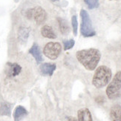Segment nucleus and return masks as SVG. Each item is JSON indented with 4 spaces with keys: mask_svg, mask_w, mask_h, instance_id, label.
Returning a JSON list of instances; mask_svg holds the SVG:
<instances>
[{
    "mask_svg": "<svg viewBox=\"0 0 121 121\" xmlns=\"http://www.w3.org/2000/svg\"><path fill=\"white\" fill-rule=\"evenodd\" d=\"M58 22L60 25V31L62 34H68L70 32V28L69 25H68L67 21L65 19H63L61 18H58Z\"/></svg>",
    "mask_w": 121,
    "mask_h": 121,
    "instance_id": "obj_15",
    "label": "nucleus"
},
{
    "mask_svg": "<svg viewBox=\"0 0 121 121\" xmlns=\"http://www.w3.org/2000/svg\"><path fill=\"white\" fill-rule=\"evenodd\" d=\"M89 9L97 8L99 6V0H84Z\"/></svg>",
    "mask_w": 121,
    "mask_h": 121,
    "instance_id": "obj_17",
    "label": "nucleus"
},
{
    "mask_svg": "<svg viewBox=\"0 0 121 121\" xmlns=\"http://www.w3.org/2000/svg\"><path fill=\"white\" fill-rule=\"evenodd\" d=\"M71 23H72V28H73V34L77 36V27H78V22H77V18L76 16H73L71 18Z\"/></svg>",
    "mask_w": 121,
    "mask_h": 121,
    "instance_id": "obj_19",
    "label": "nucleus"
},
{
    "mask_svg": "<svg viewBox=\"0 0 121 121\" xmlns=\"http://www.w3.org/2000/svg\"><path fill=\"white\" fill-rule=\"evenodd\" d=\"M62 46L59 43L51 42L46 44L43 49V53L50 60H56L61 53Z\"/></svg>",
    "mask_w": 121,
    "mask_h": 121,
    "instance_id": "obj_5",
    "label": "nucleus"
},
{
    "mask_svg": "<svg viewBox=\"0 0 121 121\" xmlns=\"http://www.w3.org/2000/svg\"><path fill=\"white\" fill-rule=\"evenodd\" d=\"M27 114H28L27 110H26L23 106H17L16 108L14 113H13L14 121H20Z\"/></svg>",
    "mask_w": 121,
    "mask_h": 121,
    "instance_id": "obj_12",
    "label": "nucleus"
},
{
    "mask_svg": "<svg viewBox=\"0 0 121 121\" xmlns=\"http://www.w3.org/2000/svg\"><path fill=\"white\" fill-rule=\"evenodd\" d=\"M56 69V65L54 63H43L39 67L40 72L43 75L51 76Z\"/></svg>",
    "mask_w": 121,
    "mask_h": 121,
    "instance_id": "obj_8",
    "label": "nucleus"
},
{
    "mask_svg": "<svg viewBox=\"0 0 121 121\" xmlns=\"http://www.w3.org/2000/svg\"><path fill=\"white\" fill-rule=\"evenodd\" d=\"M112 75V71L106 65L99 66L93 76V86L97 88H102L105 87L111 80Z\"/></svg>",
    "mask_w": 121,
    "mask_h": 121,
    "instance_id": "obj_2",
    "label": "nucleus"
},
{
    "mask_svg": "<svg viewBox=\"0 0 121 121\" xmlns=\"http://www.w3.org/2000/svg\"><path fill=\"white\" fill-rule=\"evenodd\" d=\"M110 117L112 121H121V106H113L110 110Z\"/></svg>",
    "mask_w": 121,
    "mask_h": 121,
    "instance_id": "obj_10",
    "label": "nucleus"
},
{
    "mask_svg": "<svg viewBox=\"0 0 121 121\" xmlns=\"http://www.w3.org/2000/svg\"><path fill=\"white\" fill-rule=\"evenodd\" d=\"M77 60L88 71H93L97 68L101 58V54L99 50L89 48L81 50L77 52Z\"/></svg>",
    "mask_w": 121,
    "mask_h": 121,
    "instance_id": "obj_1",
    "label": "nucleus"
},
{
    "mask_svg": "<svg viewBox=\"0 0 121 121\" xmlns=\"http://www.w3.org/2000/svg\"><path fill=\"white\" fill-rule=\"evenodd\" d=\"M75 42L73 39H69V40H65L63 41V45H64V50H69L73 48Z\"/></svg>",
    "mask_w": 121,
    "mask_h": 121,
    "instance_id": "obj_18",
    "label": "nucleus"
},
{
    "mask_svg": "<svg viewBox=\"0 0 121 121\" xmlns=\"http://www.w3.org/2000/svg\"><path fill=\"white\" fill-rule=\"evenodd\" d=\"M68 121H77V120L74 117H69L68 120Z\"/></svg>",
    "mask_w": 121,
    "mask_h": 121,
    "instance_id": "obj_20",
    "label": "nucleus"
},
{
    "mask_svg": "<svg viewBox=\"0 0 121 121\" xmlns=\"http://www.w3.org/2000/svg\"><path fill=\"white\" fill-rule=\"evenodd\" d=\"M78 120L77 121H93L91 114L87 108H81L77 113Z\"/></svg>",
    "mask_w": 121,
    "mask_h": 121,
    "instance_id": "obj_9",
    "label": "nucleus"
},
{
    "mask_svg": "<svg viewBox=\"0 0 121 121\" xmlns=\"http://www.w3.org/2000/svg\"><path fill=\"white\" fill-rule=\"evenodd\" d=\"M11 112V105L4 102L0 106V116H10Z\"/></svg>",
    "mask_w": 121,
    "mask_h": 121,
    "instance_id": "obj_14",
    "label": "nucleus"
},
{
    "mask_svg": "<svg viewBox=\"0 0 121 121\" xmlns=\"http://www.w3.org/2000/svg\"><path fill=\"white\" fill-rule=\"evenodd\" d=\"M51 1H53V2H55V1H58V0H51Z\"/></svg>",
    "mask_w": 121,
    "mask_h": 121,
    "instance_id": "obj_21",
    "label": "nucleus"
},
{
    "mask_svg": "<svg viewBox=\"0 0 121 121\" xmlns=\"http://www.w3.org/2000/svg\"><path fill=\"white\" fill-rule=\"evenodd\" d=\"M28 34H29V30L25 28H21L19 31V37L20 40H22V41L27 40L28 37Z\"/></svg>",
    "mask_w": 121,
    "mask_h": 121,
    "instance_id": "obj_16",
    "label": "nucleus"
},
{
    "mask_svg": "<svg viewBox=\"0 0 121 121\" xmlns=\"http://www.w3.org/2000/svg\"><path fill=\"white\" fill-rule=\"evenodd\" d=\"M41 34L44 37L48 39H55L56 35L51 26L49 25H44L41 29Z\"/></svg>",
    "mask_w": 121,
    "mask_h": 121,
    "instance_id": "obj_13",
    "label": "nucleus"
},
{
    "mask_svg": "<svg viewBox=\"0 0 121 121\" xmlns=\"http://www.w3.org/2000/svg\"><path fill=\"white\" fill-rule=\"evenodd\" d=\"M80 17L82 19V23L80 28L81 34L83 36H85V37H91V36L95 35V31L93 29L90 17H89V15L86 10L83 9L81 10Z\"/></svg>",
    "mask_w": 121,
    "mask_h": 121,
    "instance_id": "obj_3",
    "label": "nucleus"
},
{
    "mask_svg": "<svg viewBox=\"0 0 121 121\" xmlns=\"http://www.w3.org/2000/svg\"><path fill=\"white\" fill-rule=\"evenodd\" d=\"M27 17L29 19L34 18L35 22L38 25L43 24L47 17L45 10L41 7H36L33 9H30L27 12Z\"/></svg>",
    "mask_w": 121,
    "mask_h": 121,
    "instance_id": "obj_6",
    "label": "nucleus"
},
{
    "mask_svg": "<svg viewBox=\"0 0 121 121\" xmlns=\"http://www.w3.org/2000/svg\"><path fill=\"white\" fill-rule=\"evenodd\" d=\"M121 89V71H118L113 77L106 88V94L109 99L115 98Z\"/></svg>",
    "mask_w": 121,
    "mask_h": 121,
    "instance_id": "obj_4",
    "label": "nucleus"
},
{
    "mask_svg": "<svg viewBox=\"0 0 121 121\" xmlns=\"http://www.w3.org/2000/svg\"><path fill=\"white\" fill-rule=\"evenodd\" d=\"M22 71V67L18 63L8 62L5 67V74L9 78L17 77Z\"/></svg>",
    "mask_w": 121,
    "mask_h": 121,
    "instance_id": "obj_7",
    "label": "nucleus"
},
{
    "mask_svg": "<svg viewBox=\"0 0 121 121\" xmlns=\"http://www.w3.org/2000/svg\"><path fill=\"white\" fill-rule=\"evenodd\" d=\"M29 53L34 57V59L37 63H40L41 62H43V59L40 51V48L36 44H34V45L31 47L30 49L29 50Z\"/></svg>",
    "mask_w": 121,
    "mask_h": 121,
    "instance_id": "obj_11",
    "label": "nucleus"
}]
</instances>
